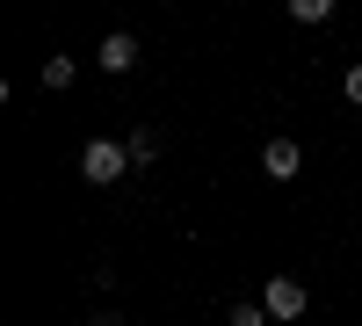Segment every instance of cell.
<instances>
[{
    "instance_id": "6da1fadb",
    "label": "cell",
    "mask_w": 362,
    "mask_h": 326,
    "mask_svg": "<svg viewBox=\"0 0 362 326\" xmlns=\"http://www.w3.org/2000/svg\"><path fill=\"white\" fill-rule=\"evenodd\" d=\"M124 174H131V145H116V138H87L80 145V182L109 189V182H124Z\"/></svg>"
},
{
    "instance_id": "7a4b0ae2",
    "label": "cell",
    "mask_w": 362,
    "mask_h": 326,
    "mask_svg": "<svg viewBox=\"0 0 362 326\" xmlns=\"http://www.w3.org/2000/svg\"><path fill=\"white\" fill-rule=\"evenodd\" d=\"M261 305H268V319H276V326H290V319H305V312H312V290L297 283V276H268Z\"/></svg>"
},
{
    "instance_id": "3957f363",
    "label": "cell",
    "mask_w": 362,
    "mask_h": 326,
    "mask_svg": "<svg viewBox=\"0 0 362 326\" xmlns=\"http://www.w3.org/2000/svg\"><path fill=\"white\" fill-rule=\"evenodd\" d=\"M261 174L268 182H297V174H305V145L297 138H268L261 145Z\"/></svg>"
},
{
    "instance_id": "277c9868",
    "label": "cell",
    "mask_w": 362,
    "mask_h": 326,
    "mask_svg": "<svg viewBox=\"0 0 362 326\" xmlns=\"http://www.w3.org/2000/svg\"><path fill=\"white\" fill-rule=\"evenodd\" d=\"M95 58H102V73H131L138 66V37H131V29H109Z\"/></svg>"
},
{
    "instance_id": "5b68a950",
    "label": "cell",
    "mask_w": 362,
    "mask_h": 326,
    "mask_svg": "<svg viewBox=\"0 0 362 326\" xmlns=\"http://www.w3.org/2000/svg\"><path fill=\"white\" fill-rule=\"evenodd\" d=\"M124 145H131V167H153V160H160V153H167V138H160V131H153V124H138V131H131V138H124Z\"/></svg>"
},
{
    "instance_id": "8992f818",
    "label": "cell",
    "mask_w": 362,
    "mask_h": 326,
    "mask_svg": "<svg viewBox=\"0 0 362 326\" xmlns=\"http://www.w3.org/2000/svg\"><path fill=\"white\" fill-rule=\"evenodd\" d=\"M73 73H80V66H73L66 51H58V58H44V87H73Z\"/></svg>"
},
{
    "instance_id": "52a82bcc",
    "label": "cell",
    "mask_w": 362,
    "mask_h": 326,
    "mask_svg": "<svg viewBox=\"0 0 362 326\" xmlns=\"http://www.w3.org/2000/svg\"><path fill=\"white\" fill-rule=\"evenodd\" d=\"M225 326H268V305H225Z\"/></svg>"
},
{
    "instance_id": "ba28073f",
    "label": "cell",
    "mask_w": 362,
    "mask_h": 326,
    "mask_svg": "<svg viewBox=\"0 0 362 326\" xmlns=\"http://www.w3.org/2000/svg\"><path fill=\"white\" fill-rule=\"evenodd\" d=\"M334 15V0H290V22H326Z\"/></svg>"
},
{
    "instance_id": "9c48e42d",
    "label": "cell",
    "mask_w": 362,
    "mask_h": 326,
    "mask_svg": "<svg viewBox=\"0 0 362 326\" xmlns=\"http://www.w3.org/2000/svg\"><path fill=\"white\" fill-rule=\"evenodd\" d=\"M341 87H348V102H355V109H362V58H355V66H348V73H341Z\"/></svg>"
},
{
    "instance_id": "30bf717a",
    "label": "cell",
    "mask_w": 362,
    "mask_h": 326,
    "mask_svg": "<svg viewBox=\"0 0 362 326\" xmlns=\"http://www.w3.org/2000/svg\"><path fill=\"white\" fill-rule=\"evenodd\" d=\"M87 326H124V319H116V312H95V319H87Z\"/></svg>"
}]
</instances>
